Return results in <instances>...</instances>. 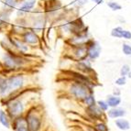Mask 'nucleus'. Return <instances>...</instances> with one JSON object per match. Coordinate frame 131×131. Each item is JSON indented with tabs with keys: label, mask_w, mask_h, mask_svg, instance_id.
<instances>
[{
	"label": "nucleus",
	"mask_w": 131,
	"mask_h": 131,
	"mask_svg": "<svg viewBox=\"0 0 131 131\" xmlns=\"http://www.w3.org/2000/svg\"><path fill=\"white\" fill-rule=\"evenodd\" d=\"M26 55H22L16 51H6L1 60V66L4 72L3 74L7 76L10 73L21 72L28 63Z\"/></svg>",
	"instance_id": "nucleus-1"
},
{
	"label": "nucleus",
	"mask_w": 131,
	"mask_h": 131,
	"mask_svg": "<svg viewBox=\"0 0 131 131\" xmlns=\"http://www.w3.org/2000/svg\"><path fill=\"white\" fill-rule=\"evenodd\" d=\"M67 92L69 95L72 99H74L77 102L82 103V101L90 94L94 92L92 86L88 85L87 83H82V82L72 80L67 88Z\"/></svg>",
	"instance_id": "nucleus-2"
},
{
	"label": "nucleus",
	"mask_w": 131,
	"mask_h": 131,
	"mask_svg": "<svg viewBox=\"0 0 131 131\" xmlns=\"http://www.w3.org/2000/svg\"><path fill=\"white\" fill-rule=\"evenodd\" d=\"M7 78L9 92H10V94L8 96L18 94L22 90L26 89L28 85V76L22 72L10 73L9 75H7Z\"/></svg>",
	"instance_id": "nucleus-3"
},
{
	"label": "nucleus",
	"mask_w": 131,
	"mask_h": 131,
	"mask_svg": "<svg viewBox=\"0 0 131 131\" xmlns=\"http://www.w3.org/2000/svg\"><path fill=\"white\" fill-rule=\"evenodd\" d=\"M86 28H87L85 27L84 23L81 18H73V19L64 18L59 24L60 32L63 35H68L69 37L74 35L76 33L81 32V31L84 30Z\"/></svg>",
	"instance_id": "nucleus-4"
},
{
	"label": "nucleus",
	"mask_w": 131,
	"mask_h": 131,
	"mask_svg": "<svg viewBox=\"0 0 131 131\" xmlns=\"http://www.w3.org/2000/svg\"><path fill=\"white\" fill-rule=\"evenodd\" d=\"M64 7L59 0H47L44 6V12L47 18H50L53 21H61L65 17Z\"/></svg>",
	"instance_id": "nucleus-5"
},
{
	"label": "nucleus",
	"mask_w": 131,
	"mask_h": 131,
	"mask_svg": "<svg viewBox=\"0 0 131 131\" xmlns=\"http://www.w3.org/2000/svg\"><path fill=\"white\" fill-rule=\"evenodd\" d=\"M28 128L29 131H41L42 129V114L36 106H31L27 110L24 115Z\"/></svg>",
	"instance_id": "nucleus-6"
},
{
	"label": "nucleus",
	"mask_w": 131,
	"mask_h": 131,
	"mask_svg": "<svg viewBox=\"0 0 131 131\" xmlns=\"http://www.w3.org/2000/svg\"><path fill=\"white\" fill-rule=\"evenodd\" d=\"M89 32L87 31V28L81 32L76 33L74 35L69 37L66 39V42L70 47L79 46V45H86L87 42L90 40Z\"/></svg>",
	"instance_id": "nucleus-7"
},
{
	"label": "nucleus",
	"mask_w": 131,
	"mask_h": 131,
	"mask_svg": "<svg viewBox=\"0 0 131 131\" xmlns=\"http://www.w3.org/2000/svg\"><path fill=\"white\" fill-rule=\"evenodd\" d=\"M8 39L9 41H10L11 45H12V47H13V49L15 50V51L20 53L22 55H27L29 52L30 46L28 45L19 36L11 35L8 38Z\"/></svg>",
	"instance_id": "nucleus-8"
},
{
	"label": "nucleus",
	"mask_w": 131,
	"mask_h": 131,
	"mask_svg": "<svg viewBox=\"0 0 131 131\" xmlns=\"http://www.w3.org/2000/svg\"><path fill=\"white\" fill-rule=\"evenodd\" d=\"M69 58L73 61H83L87 59V46L86 45H79V46L70 47Z\"/></svg>",
	"instance_id": "nucleus-9"
},
{
	"label": "nucleus",
	"mask_w": 131,
	"mask_h": 131,
	"mask_svg": "<svg viewBox=\"0 0 131 131\" xmlns=\"http://www.w3.org/2000/svg\"><path fill=\"white\" fill-rule=\"evenodd\" d=\"M86 46H87V59L91 61H94L98 59L101 55V51H102L100 44L96 40L91 39L87 42Z\"/></svg>",
	"instance_id": "nucleus-10"
},
{
	"label": "nucleus",
	"mask_w": 131,
	"mask_h": 131,
	"mask_svg": "<svg viewBox=\"0 0 131 131\" xmlns=\"http://www.w3.org/2000/svg\"><path fill=\"white\" fill-rule=\"evenodd\" d=\"M36 4L37 0H25L17 8V17L18 18H26L27 15L34 10Z\"/></svg>",
	"instance_id": "nucleus-11"
},
{
	"label": "nucleus",
	"mask_w": 131,
	"mask_h": 131,
	"mask_svg": "<svg viewBox=\"0 0 131 131\" xmlns=\"http://www.w3.org/2000/svg\"><path fill=\"white\" fill-rule=\"evenodd\" d=\"M19 37L29 46H38L40 43V38L39 34L29 28L26 29Z\"/></svg>",
	"instance_id": "nucleus-12"
},
{
	"label": "nucleus",
	"mask_w": 131,
	"mask_h": 131,
	"mask_svg": "<svg viewBox=\"0 0 131 131\" xmlns=\"http://www.w3.org/2000/svg\"><path fill=\"white\" fill-rule=\"evenodd\" d=\"M74 70L81 72L84 74H87L89 76H91L92 73H94V69L92 68L91 65V61L88 59L83 60V61H74Z\"/></svg>",
	"instance_id": "nucleus-13"
},
{
	"label": "nucleus",
	"mask_w": 131,
	"mask_h": 131,
	"mask_svg": "<svg viewBox=\"0 0 131 131\" xmlns=\"http://www.w3.org/2000/svg\"><path fill=\"white\" fill-rule=\"evenodd\" d=\"M85 113H86V115H87L91 119H93V120L100 121V120H102L105 112L102 111L97 105H92V106L85 107Z\"/></svg>",
	"instance_id": "nucleus-14"
},
{
	"label": "nucleus",
	"mask_w": 131,
	"mask_h": 131,
	"mask_svg": "<svg viewBox=\"0 0 131 131\" xmlns=\"http://www.w3.org/2000/svg\"><path fill=\"white\" fill-rule=\"evenodd\" d=\"M126 110L121 108V107H112L109 108L108 111L106 112L107 116L111 119H116V118H120V117H124L126 116Z\"/></svg>",
	"instance_id": "nucleus-15"
},
{
	"label": "nucleus",
	"mask_w": 131,
	"mask_h": 131,
	"mask_svg": "<svg viewBox=\"0 0 131 131\" xmlns=\"http://www.w3.org/2000/svg\"><path fill=\"white\" fill-rule=\"evenodd\" d=\"M10 94L8 84H7V78L6 75H0V97L4 98Z\"/></svg>",
	"instance_id": "nucleus-16"
},
{
	"label": "nucleus",
	"mask_w": 131,
	"mask_h": 131,
	"mask_svg": "<svg viewBox=\"0 0 131 131\" xmlns=\"http://www.w3.org/2000/svg\"><path fill=\"white\" fill-rule=\"evenodd\" d=\"M21 0H4L3 1L2 10L7 11L9 13H12L13 10L17 9L18 7Z\"/></svg>",
	"instance_id": "nucleus-17"
},
{
	"label": "nucleus",
	"mask_w": 131,
	"mask_h": 131,
	"mask_svg": "<svg viewBox=\"0 0 131 131\" xmlns=\"http://www.w3.org/2000/svg\"><path fill=\"white\" fill-rule=\"evenodd\" d=\"M0 124L6 128H11L12 119L7 114V112L4 109L0 110Z\"/></svg>",
	"instance_id": "nucleus-18"
},
{
	"label": "nucleus",
	"mask_w": 131,
	"mask_h": 131,
	"mask_svg": "<svg viewBox=\"0 0 131 131\" xmlns=\"http://www.w3.org/2000/svg\"><path fill=\"white\" fill-rule=\"evenodd\" d=\"M115 124H116V127L118 129H120V130L126 131L130 129V123L127 119H125L123 117L116 118V120H115Z\"/></svg>",
	"instance_id": "nucleus-19"
},
{
	"label": "nucleus",
	"mask_w": 131,
	"mask_h": 131,
	"mask_svg": "<svg viewBox=\"0 0 131 131\" xmlns=\"http://www.w3.org/2000/svg\"><path fill=\"white\" fill-rule=\"evenodd\" d=\"M106 102L109 105L110 108L112 107H116L121 104V98L120 96L115 95V94H110L106 97Z\"/></svg>",
	"instance_id": "nucleus-20"
},
{
	"label": "nucleus",
	"mask_w": 131,
	"mask_h": 131,
	"mask_svg": "<svg viewBox=\"0 0 131 131\" xmlns=\"http://www.w3.org/2000/svg\"><path fill=\"white\" fill-rule=\"evenodd\" d=\"M82 104H83L85 107L92 106V105H96V100H95V96H94V92L90 93V94L82 101Z\"/></svg>",
	"instance_id": "nucleus-21"
},
{
	"label": "nucleus",
	"mask_w": 131,
	"mask_h": 131,
	"mask_svg": "<svg viewBox=\"0 0 131 131\" xmlns=\"http://www.w3.org/2000/svg\"><path fill=\"white\" fill-rule=\"evenodd\" d=\"M124 28L122 27H116L111 30V36L116 39H122Z\"/></svg>",
	"instance_id": "nucleus-22"
},
{
	"label": "nucleus",
	"mask_w": 131,
	"mask_h": 131,
	"mask_svg": "<svg viewBox=\"0 0 131 131\" xmlns=\"http://www.w3.org/2000/svg\"><path fill=\"white\" fill-rule=\"evenodd\" d=\"M94 127L95 128L96 131H109V129H108V127H107L106 124L104 122H102V121H98V122L94 123Z\"/></svg>",
	"instance_id": "nucleus-23"
},
{
	"label": "nucleus",
	"mask_w": 131,
	"mask_h": 131,
	"mask_svg": "<svg viewBox=\"0 0 131 131\" xmlns=\"http://www.w3.org/2000/svg\"><path fill=\"white\" fill-rule=\"evenodd\" d=\"M96 105H98L99 108H100L102 111L105 112V113L108 111V109L110 108L109 105H108V104H107L106 100H98V101H96Z\"/></svg>",
	"instance_id": "nucleus-24"
},
{
	"label": "nucleus",
	"mask_w": 131,
	"mask_h": 131,
	"mask_svg": "<svg viewBox=\"0 0 131 131\" xmlns=\"http://www.w3.org/2000/svg\"><path fill=\"white\" fill-rule=\"evenodd\" d=\"M107 7L113 11H118L122 9V6L119 3L116 2V1H109V2H107Z\"/></svg>",
	"instance_id": "nucleus-25"
},
{
	"label": "nucleus",
	"mask_w": 131,
	"mask_h": 131,
	"mask_svg": "<svg viewBox=\"0 0 131 131\" xmlns=\"http://www.w3.org/2000/svg\"><path fill=\"white\" fill-rule=\"evenodd\" d=\"M122 51L126 56H131V45L128 43H123Z\"/></svg>",
	"instance_id": "nucleus-26"
},
{
	"label": "nucleus",
	"mask_w": 131,
	"mask_h": 131,
	"mask_svg": "<svg viewBox=\"0 0 131 131\" xmlns=\"http://www.w3.org/2000/svg\"><path fill=\"white\" fill-rule=\"evenodd\" d=\"M130 71V66L128 64H124L120 69V76H127Z\"/></svg>",
	"instance_id": "nucleus-27"
},
{
	"label": "nucleus",
	"mask_w": 131,
	"mask_h": 131,
	"mask_svg": "<svg viewBox=\"0 0 131 131\" xmlns=\"http://www.w3.org/2000/svg\"><path fill=\"white\" fill-rule=\"evenodd\" d=\"M115 83H116V85H118V86H123V85H125L127 83V76L118 77L116 80V82H115Z\"/></svg>",
	"instance_id": "nucleus-28"
},
{
	"label": "nucleus",
	"mask_w": 131,
	"mask_h": 131,
	"mask_svg": "<svg viewBox=\"0 0 131 131\" xmlns=\"http://www.w3.org/2000/svg\"><path fill=\"white\" fill-rule=\"evenodd\" d=\"M87 2H88V0H74V1H73V5L77 7H83Z\"/></svg>",
	"instance_id": "nucleus-29"
},
{
	"label": "nucleus",
	"mask_w": 131,
	"mask_h": 131,
	"mask_svg": "<svg viewBox=\"0 0 131 131\" xmlns=\"http://www.w3.org/2000/svg\"><path fill=\"white\" fill-rule=\"evenodd\" d=\"M122 39H127V40H130L131 39V31L127 30V29H124V31H123Z\"/></svg>",
	"instance_id": "nucleus-30"
},
{
	"label": "nucleus",
	"mask_w": 131,
	"mask_h": 131,
	"mask_svg": "<svg viewBox=\"0 0 131 131\" xmlns=\"http://www.w3.org/2000/svg\"><path fill=\"white\" fill-rule=\"evenodd\" d=\"M15 131H29L28 128V126H24V127H20L18 129H16Z\"/></svg>",
	"instance_id": "nucleus-31"
},
{
	"label": "nucleus",
	"mask_w": 131,
	"mask_h": 131,
	"mask_svg": "<svg viewBox=\"0 0 131 131\" xmlns=\"http://www.w3.org/2000/svg\"><path fill=\"white\" fill-rule=\"evenodd\" d=\"M90 1H92V2L95 3V4H97V5L103 4L104 3V0H90Z\"/></svg>",
	"instance_id": "nucleus-32"
},
{
	"label": "nucleus",
	"mask_w": 131,
	"mask_h": 131,
	"mask_svg": "<svg viewBox=\"0 0 131 131\" xmlns=\"http://www.w3.org/2000/svg\"><path fill=\"white\" fill-rule=\"evenodd\" d=\"M113 94H115V95H120V91H119V89H115V91H114Z\"/></svg>",
	"instance_id": "nucleus-33"
},
{
	"label": "nucleus",
	"mask_w": 131,
	"mask_h": 131,
	"mask_svg": "<svg viewBox=\"0 0 131 131\" xmlns=\"http://www.w3.org/2000/svg\"><path fill=\"white\" fill-rule=\"evenodd\" d=\"M127 77H128L129 79H131V71L128 72V74H127Z\"/></svg>",
	"instance_id": "nucleus-34"
}]
</instances>
